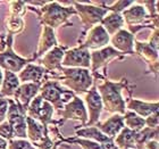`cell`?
I'll return each mask as SVG.
<instances>
[{
  "label": "cell",
  "mask_w": 159,
  "mask_h": 149,
  "mask_svg": "<svg viewBox=\"0 0 159 149\" xmlns=\"http://www.w3.org/2000/svg\"><path fill=\"white\" fill-rule=\"evenodd\" d=\"M48 131L49 129H44L41 123L26 116V138H29L33 145L41 141Z\"/></svg>",
  "instance_id": "obj_26"
},
{
  "label": "cell",
  "mask_w": 159,
  "mask_h": 149,
  "mask_svg": "<svg viewBox=\"0 0 159 149\" xmlns=\"http://www.w3.org/2000/svg\"><path fill=\"white\" fill-rule=\"evenodd\" d=\"M125 106L126 110L129 109L142 119H147L148 116L158 113V101L147 103V101L134 99V98H129L125 100Z\"/></svg>",
  "instance_id": "obj_22"
},
{
  "label": "cell",
  "mask_w": 159,
  "mask_h": 149,
  "mask_svg": "<svg viewBox=\"0 0 159 149\" xmlns=\"http://www.w3.org/2000/svg\"><path fill=\"white\" fill-rule=\"evenodd\" d=\"M135 131L124 126L114 139V143L118 149H135Z\"/></svg>",
  "instance_id": "obj_28"
},
{
  "label": "cell",
  "mask_w": 159,
  "mask_h": 149,
  "mask_svg": "<svg viewBox=\"0 0 159 149\" xmlns=\"http://www.w3.org/2000/svg\"><path fill=\"white\" fill-rule=\"evenodd\" d=\"M123 121H124V126L133 131H140L146 126V121L144 119L136 115L135 113L131 112V110H126L125 114L123 115Z\"/></svg>",
  "instance_id": "obj_30"
},
{
  "label": "cell",
  "mask_w": 159,
  "mask_h": 149,
  "mask_svg": "<svg viewBox=\"0 0 159 149\" xmlns=\"http://www.w3.org/2000/svg\"><path fill=\"white\" fill-rule=\"evenodd\" d=\"M8 99L0 97V124L6 121L7 112H8Z\"/></svg>",
  "instance_id": "obj_35"
},
{
  "label": "cell",
  "mask_w": 159,
  "mask_h": 149,
  "mask_svg": "<svg viewBox=\"0 0 159 149\" xmlns=\"http://www.w3.org/2000/svg\"><path fill=\"white\" fill-rule=\"evenodd\" d=\"M34 62L33 58H23L13 50V35L8 34L6 40V48L0 53V68L18 74L27 64Z\"/></svg>",
  "instance_id": "obj_7"
},
{
  "label": "cell",
  "mask_w": 159,
  "mask_h": 149,
  "mask_svg": "<svg viewBox=\"0 0 159 149\" xmlns=\"http://www.w3.org/2000/svg\"><path fill=\"white\" fill-rule=\"evenodd\" d=\"M100 25L106 30V32L110 35L118 32L119 30H122L124 26V20L120 14L117 13H108L106 16L103 17Z\"/></svg>",
  "instance_id": "obj_27"
},
{
  "label": "cell",
  "mask_w": 159,
  "mask_h": 149,
  "mask_svg": "<svg viewBox=\"0 0 159 149\" xmlns=\"http://www.w3.org/2000/svg\"><path fill=\"white\" fill-rule=\"evenodd\" d=\"M61 67L90 70V50L81 46L73 49H67L61 60Z\"/></svg>",
  "instance_id": "obj_12"
},
{
  "label": "cell",
  "mask_w": 159,
  "mask_h": 149,
  "mask_svg": "<svg viewBox=\"0 0 159 149\" xmlns=\"http://www.w3.org/2000/svg\"><path fill=\"white\" fill-rule=\"evenodd\" d=\"M134 54L140 56L147 63L150 72L158 74V50L153 49L148 42L134 41Z\"/></svg>",
  "instance_id": "obj_17"
},
{
  "label": "cell",
  "mask_w": 159,
  "mask_h": 149,
  "mask_svg": "<svg viewBox=\"0 0 159 149\" xmlns=\"http://www.w3.org/2000/svg\"><path fill=\"white\" fill-rule=\"evenodd\" d=\"M58 46V41L55 35V31L48 26H43L42 33L39 39V44H38V50L34 55L33 59L37 60L39 57L43 56V54L48 53L53 47Z\"/></svg>",
  "instance_id": "obj_23"
},
{
  "label": "cell",
  "mask_w": 159,
  "mask_h": 149,
  "mask_svg": "<svg viewBox=\"0 0 159 149\" xmlns=\"http://www.w3.org/2000/svg\"><path fill=\"white\" fill-rule=\"evenodd\" d=\"M29 9L37 14L40 23L43 24V26H48L52 30L63 25H72V23L68 22L70 17L77 15L74 7H64L57 1H48L40 9L34 7H29Z\"/></svg>",
  "instance_id": "obj_3"
},
{
  "label": "cell",
  "mask_w": 159,
  "mask_h": 149,
  "mask_svg": "<svg viewBox=\"0 0 159 149\" xmlns=\"http://www.w3.org/2000/svg\"><path fill=\"white\" fill-rule=\"evenodd\" d=\"M7 145H8V142L6 140L0 138V149H7Z\"/></svg>",
  "instance_id": "obj_38"
},
{
  "label": "cell",
  "mask_w": 159,
  "mask_h": 149,
  "mask_svg": "<svg viewBox=\"0 0 159 149\" xmlns=\"http://www.w3.org/2000/svg\"><path fill=\"white\" fill-rule=\"evenodd\" d=\"M61 119L58 121V125H63L67 119H74L81 122V126H85L88 123V112H86L85 105L81 98L75 96L70 103H67L64 106L63 109L58 112Z\"/></svg>",
  "instance_id": "obj_9"
},
{
  "label": "cell",
  "mask_w": 159,
  "mask_h": 149,
  "mask_svg": "<svg viewBox=\"0 0 159 149\" xmlns=\"http://www.w3.org/2000/svg\"><path fill=\"white\" fill-rule=\"evenodd\" d=\"M122 17L124 20V24L127 27H134L139 25H152L155 29H158V24L155 23L146 10V7L141 5H135L129 8H126L122 12Z\"/></svg>",
  "instance_id": "obj_10"
},
{
  "label": "cell",
  "mask_w": 159,
  "mask_h": 149,
  "mask_svg": "<svg viewBox=\"0 0 159 149\" xmlns=\"http://www.w3.org/2000/svg\"><path fill=\"white\" fill-rule=\"evenodd\" d=\"M0 97H1V96H0Z\"/></svg>",
  "instance_id": "obj_40"
},
{
  "label": "cell",
  "mask_w": 159,
  "mask_h": 149,
  "mask_svg": "<svg viewBox=\"0 0 159 149\" xmlns=\"http://www.w3.org/2000/svg\"><path fill=\"white\" fill-rule=\"evenodd\" d=\"M75 133L79 138H83V139L92 140L102 145V143L109 142L113 139L108 138L105 136L103 133H101L99 130L97 129L96 126H83V128H75Z\"/></svg>",
  "instance_id": "obj_25"
},
{
  "label": "cell",
  "mask_w": 159,
  "mask_h": 149,
  "mask_svg": "<svg viewBox=\"0 0 159 149\" xmlns=\"http://www.w3.org/2000/svg\"><path fill=\"white\" fill-rule=\"evenodd\" d=\"M53 107L48 101L42 99V97L38 95L34 97L30 105L26 108V116L32 119L41 123L44 129H48L50 124L58 125V121H53Z\"/></svg>",
  "instance_id": "obj_6"
},
{
  "label": "cell",
  "mask_w": 159,
  "mask_h": 149,
  "mask_svg": "<svg viewBox=\"0 0 159 149\" xmlns=\"http://www.w3.org/2000/svg\"><path fill=\"white\" fill-rule=\"evenodd\" d=\"M100 132L103 133L110 139H115L116 136L124 128V121H123V115L119 114H114L109 119L105 121V122H98L94 125Z\"/></svg>",
  "instance_id": "obj_21"
},
{
  "label": "cell",
  "mask_w": 159,
  "mask_h": 149,
  "mask_svg": "<svg viewBox=\"0 0 159 149\" xmlns=\"http://www.w3.org/2000/svg\"><path fill=\"white\" fill-rule=\"evenodd\" d=\"M7 149H34L32 143L25 139H13L8 141Z\"/></svg>",
  "instance_id": "obj_32"
},
{
  "label": "cell",
  "mask_w": 159,
  "mask_h": 149,
  "mask_svg": "<svg viewBox=\"0 0 159 149\" xmlns=\"http://www.w3.org/2000/svg\"><path fill=\"white\" fill-rule=\"evenodd\" d=\"M92 74L94 75L93 80L99 81V83L94 81L93 83L96 84V88L102 101V107L106 109V112L110 114L124 115L126 112V106L125 100L122 97V91L123 89H127L129 91H131V88L129 86V81L125 77H123L118 82H113L106 79L103 75H100L98 72H94Z\"/></svg>",
  "instance_id": "obj_1"
},
{
  "label": "cell",
  "mask_w": 159,
  "mask_h": 149,
  "mask_svg": "<svg viewBox=\"0 0 159 149\" xmlns=\"http://www.w3.org/2000/svg\"><path fill=\"white\" fill-rule=\"evenodd\" d=\"M11 7L9 10V16L7 18V30L8 34L15 35V34L20 33L24 30V21L22 16L25 13L26 3L24 1H11L10 2Z\"/></svg>",
  "instance_id": "obj_15"
},
{
  "label": "cell",
  "mask_w": 159,
  "mask_h": 149,
  "mask_svg": "<svg viewBox=\"0 0 159 149\" xmlns=\"http://www.w3.org/2000/svg\"><path fill=\"white\" fill-rule=\"evenodd\" d=\"M150 140H158V128L150 129L144 126L135 134V149H143V146Z\"/></svg>",
  "instance_id": "obj_29"
},
{
  "label": "cell",
  "mask_w": 159,
  "mask_h": 149,
  "mask_svg": "<svg viewBox=\"0 0 159 149\" xmlns=\"http://www.w3.org/2000/svg\"><path fill=\"white\" fill-rule=\"evenodd\" d=\"M47 75H48V72L41 65L27 64L26 66L17 74V77L20 83H43L48 80Z\"/></svg>",
  "instance_id": "obj_20"
},
{
  "label": "cell",
  "mask_w": 159,
  "mask_h": 149,
  "mask_svg": "<svg viewBox=\"0 0 159 149\" xmlns=\"http://www.w3.org/2000/svg\"><path fill=\"white\" fill-rule=\"evenodd\" d=\"M86 112L88 114V123L85 126H94L99 122L100 115L102 112V101L100 98V95L96 88V84L93 83L92 86L89 89V91L85 95V104Z\"/></svg>",
  "instance_id": "obj_13"
},
{
  "label": "cell",
  "mask_w": 159,
  "mask_h": 149,
  "mask_svg": "<svg viewBox=\"0 0 159 149\" xmlns=\"http://www.w3.org/2000/svg\"><path fill=\"white\" fill-rule=\"evenodd\" d=\"M40 96L53 107V109L60 110L64 106L75 97V93L70 90H65L56 80H47L41 84Z\"/></svg>",
  "instance_id": "obj_4"
},
{
  "label": "cell",
  "mask_w": 159,
  "mask_h": 149,
  "mask_svg": "<svg viewBox=\"0 0 159 149\" xmlns=\"http://www.w3.org/2000/svg\"><path fill=\"white\" fill-rule=\"evenodd\" d=\"M8 99V112H7V122L14 130V136L16 139L26 138V109H24L20 104L14 99Z\"/></svg>",
  "instance_id": "obj_8"
},
{
  "label": "cell",
  "mask_w": 159,
  "mask_h": 149,
  "mask_svg": "<svg viewBox=\"0 0 159 149\" xmlns=\"http://www.w3.org/2000/svg\"><path fill=\"white\" fill-rule=\"evenodd\" d=\"M2 81H3V72L1 71V68H0V86L2 84Z\"/></svg>",
  "instance_id": "obj_39"
},
{
  "label": "cell",
  "mask_w": 159,
  "mask_h": 149,
  "mask_svg": "<svg viewBox=\"0 0 159 149\" xmlns=\"http://www.w3.org/2000/svg\"><path fill=\"white\" fill-rule=\"evenodd\" d=\"M67 50V47L56 46L46 53L40 59V65L48 73H58L61 70V60L64 54Z\"/></svg>",
  "instance_id": "obj_16"
},
{
  "label": "cell",
  "mask_w": 159,
  "mask_h": 149,
  "mask_svg": "<svg viewBox=\"0 0 159 149\" xmlns=\"http://www.w3.org/2000/svg\"><path fill=\"white\" fill-rule=\"evenodd\" d=\"M0 138L5 139L6 141L15 139L13 128L10 126V124L7 121H5V122H2L0 124Z\"/></svg>",
  "instance_id": "obj_33"
},
{
  "label": "cell",
  "mask_w": 159,
  "mask_h": 149,
  "mask_svg": "<svg viewBox=\"0 0 159 149\" xmlns=\"http://www.w3.org/2000/svg\"><path fill=\"white\" fill-rule=\"evenodd\" d=\"M134 35L127 30L122 29L110 38L109 42H111V47L114 49H116L119 53L124 55H134Z\"/></svg>",
  "instance_id": "obj_18"
},
{
  "label": "cell",
  "mask_w": 159,
  "mask_h": 149,
  "mask_svg": "<svg viewBox=\"0 0 159 149\" xmlns=\"http://www.w3.org/2000/svg\"><path fill=\"white\" fill-rule=\"evenodd\" d=\"M20 86V82L17 77V74L9 72V71H5L2 84L0 86V96L2 98H10L11 99Z\"/></svg>",
  "instance_id": "obj_24"
},
{
  "label": "cell",
  "mask_w": 159,
  "mask_h": 149,
  "mask_svg": "<svg viewBox=\"0 0 159 149\" xmlns=\"http://www.w3.org/2000/svg\"><path fill=\"white\" fill-rule=\"evenodd\" d=\"M48 80H56L74 93H86L93 84V76L86 68L61 67L58 73H48Z\"/></svg>",
  "instance_id": "obj_2"
},
{
  "label": "cell",
  "mask_w": 159,
  "mask_h": 149,
  "mask_svg": "<svg viewBox=\"0 0 159 149\" xmlns=\"http://www.w3.org/2000/svg\"><path fill=\"white\" fill-rule=\"evenodd\" d=\"M83 33H88L86 34V39L80 43V46L88 50L94 51V50L105 48V47L108 46V43L110 41L109 34L107 33L106 30L100 24L93 26L92 29H90V30H88L86 32H83Z\"/></svg>",
  "instance_id": "obj_14"
},
{
  "label": "cell",
  "mask_w": 159,
  "mask_h": 149,
  "mask_svg": "<svg viewBox=\"0 0 159 149\" xmlns=\"http://www.w3.org/2000/svg\"><path fill=\"white\" fill-rule=\"evenodd\" d=\"M41 84L42 83H20V86H18V89L16 90V92L14 95L13 99L17 104H20L24 109H26L32 99L38 96Z\"/></svg>",
  "instance_id": "obj_19"
},
{
  "label": "cell",
  "mask_w": 159,
  "mask_h": 149,
  "mask_svg": "<svg viewBox=\"0 0 159 149\" xmlns=\"http://www.w3.org/2000/svg\"><path fill=\"white\" fill-rule=\"evenodd\" d=\"M77 143L82 147L83 149H102V146L100 143L92 141V140L83 139V138H67V139H61V143Z\"/></svg>",
  "instance_id": "obj_31"
},
{
  "label": "cell",
  "mask_w": 159,
  "mask_h": 149,
  "mask_svg": "<svg viewBox=\"0 0 159 149\" xmlns=\"http://www.w3.org/2000/svg\"><path fill=\"white\" fill-rule=\"evenodd\" d=\"M132 5H134V1H115L113 2V5L108 7V10L110 13L122 14V12H124L127 7L132 6Z\"/></svg>",
  "instance_id": "obj_34"
},
{
  "label": "cell",
  "mask_w": 159,
  "mask_h": 149,
  "mask_svg": "<svg viewBox=\"0 0 159 149\" xmlns=\"http://www.w3.org/2000/svg\"><path fill=\"white\" fill-rule=\"evenodd\" d=\"M67 3L74 5V9L76 10V14L80 16L81 22L84 25L83 32H86L88 30L92 29L93 26L99 25L103 17L109 13L108 7L93 6V5L89 3V1H85V2L68 1Z\"/></svg>",
  "instance_id": "obj_5"
},
{
  "label": "cell",
  "mask_w": 159,
  "mask_h": 149,
  "mask_svg": "<svg viewBox=\"0 0 159 149\" xmlns=\"http://www.w3.org/2000/svg\"><path fill=\"white\" fill-rule=\"evenodd\" d=\"M124 54L119 53L114 49L111 46H107L99 50H94L90 53V72L94 73L101 67H106L107 64L114 59H122L124 58Z\"/></svg>",
  "instance_id": "obj_11"
},
{
  "label": "cell",
  "mask_w": 159,
  "mask_h": 149,
  "mask_svg": "<svg viewBox=\"0 0 159 149\" xmlns=\"http://www.w3.org/2000/svg\"><path fill=\"white\" fill-rule=\"evenodd\" d=\"M146 121V126L147 128H150V129H157L158 128V113H155L152 115L148 116L147 119H144Z\"/></svg>",
  "instance_id": "obj_36"
},
{
  "label": "cell",
  "mask_w": 159,
  "mask_h": 149,
  "mask_svg": "<svg viewBox=\"0 0 159 149\" xmlns=\"http://www.w3.org/2000/svg\"><path fill=\"white\" fill-rule=\"evenodd\" d=\"M5 48H6V38H5V35L0 34V53L3 51Z\"/></svg>",
  "instance_id": "obj_37"
}]
</instances>
